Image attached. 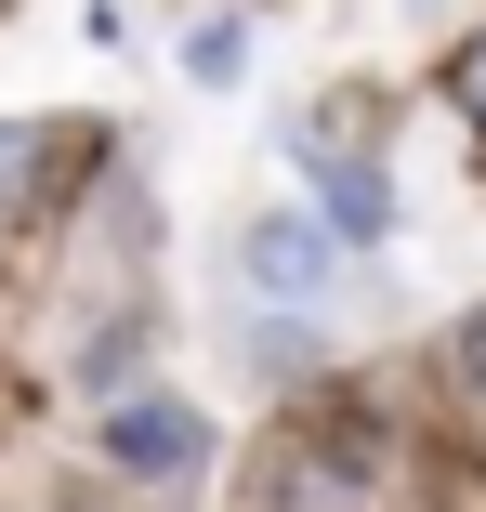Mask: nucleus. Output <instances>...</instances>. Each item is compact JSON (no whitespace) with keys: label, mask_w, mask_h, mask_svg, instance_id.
Segmentation results:
<instances>
[{"label":"nucleus","mask_w":486,"mask_h":512,"mask_svg":"<svg viewBox=\"0 0 486 512\" xmlns=\"http://www.w3.org/2000/svg\"><path fill=\"white\" fill-rule=\"evenodd\" d=\"M329 276H342V237H329L316 211H263V224H250V289H263V302H316Z\"/></svg>","instance_id":"nucleus-1"},{"label":"nucleus","mask_w":486,"mask_h":512,"mask_svg":"<svg viewBox=\"0 0 486 512\" xmlns=\"http://www.w3.org/2000/svg\"><path fill=\"white\" fill-rule=\"evenodd\" d=\"M106 460H132V473H198V460H211V434H198V407L132 394V407H106Z\"/></svg>","instance_id":"nucleus-2"},{"label":"nucleus","mask_w":486,"mask_h":512,"mask_svg":"<svg viewBox=\"0 0 486 512\" xmlns=\"http://www.w3.org/2000/svg\"><path fill=\"white\" fill-rule=\"evenodd\" d=\"M381 224H395V184H381L368 158H342L329 171V237H381Z\"/></svg>","instance_id":"nucleus-3"},{"label":"nucleus","mask_w":486,"mask_h":512,"mask_svg":"<svg viewBox=\"0 0 486 512\" xmlns=\"http://www.w3.org/2000/svg\"><path fill=\"white\" fill-rule=\"evenodd\" d=\"M447 106L486 132V40H460V53H447Z\"/></svg>","instance_id":"nucleus-4"},{"label":"nucleus","mask_w":486,"mask_h":512,"mask_svg":"<svg viewBox=\"0 0 486 512\" xmlns=\"http://www.w3.org/2000/svg\"><path fill=\"white\" fill-rule=\"evenodd\" d=\"M237 53H250V27H237V14H211V27H198V40H184V66H198V79H224V66H237Z\"/></svg>","instance_id":"nucleus-5"},{"label":"nucleus","mask_w":486,"mask_h":512,"mask_svg":"<svg viewBox=\"0 0 486 512\" xmlns=\"http://www.w3.org/2000/svg\"><path fill=\"white\" fill-rule=\"evenodd\" d=\"M447 355H460V381L486 394V302H473V316H460V342H447Z\"/></svg>","instance_id":"nucleus-6"}]
</instances>
